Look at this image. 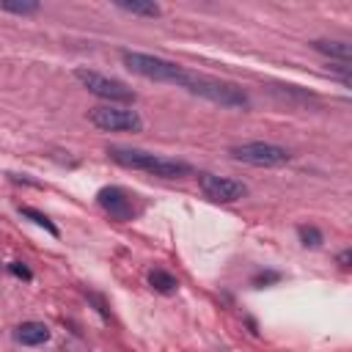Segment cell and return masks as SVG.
<instances>
[{
	"label": "cell",
	"mask_w": 352,
	"mask_h": 352,
	"mask_svg": "<svg viewBox=\"0 0 352 352\" xmlns=\"http://www.w3.org/2000/svg\"><path fill=\"white\" fill-rule=\"evenodd\" d=\"M113 162L132 168V170H146L154 173L160 179H184L192 176V165L184 160H170V157H160L151 151H140V148H110L107 151Z\"/></svg>",
	"instance_id": "1"
},
{
	"label": "cell",
	"mask_w": 352,
	"mask_h": 352,
	"mask_svg": "<svg viewBox=\"0 0 352 352\" xmlns=\"http://www.w3.org/2000/svg\"><path fill=\"white\" fill-rule=\"evenodd\" d=\"M121 63L132 74H140V77L154 80V82H170L179 88H187L190 74H192L190 69H184L173 60H165V58H157L148 52H132V50H121Z\"/></svg>",
	"instance_id": "2"
},
{
	"label": "cell",
	"mask_w": 352,
	"mask_h": 352,
	"mask_svg": "<svg viewBox=\"0 0 352 352\" xmlns=\"http://www.w3.org/2000/svg\"><path fill=\"white\" fill-rule=\"evenodd\" d=\"M184 91H190V94H195L201 99H209V102H214L220 107H248L250 104L248 94L239 85L217 80V77H206V74H198V72L190 74V82H187Z\"/></svg>",
	"instance_id": "3"
},
{
	"label": "cell",
	"mask_w": 352,
	"mask_h": 352,
	"mask_svg": "<svg viewBox=\"0 0 352 352\" xmlns=\"http://www.w3.org/2000/svg\"><path fill=\"white\" fill-rule=\"evenodd\" d=\"M74 77L88 94L107 99V104H132L135 102V91L116 77H107V74H99L91 69H74Z\"/></svg>",
	"instance_id": "4"
},
{
	"label": "cell",
	"mask_w": 352,
	"mask_h": 352,
	"mask_svg": "<svg viewBox=\"0 0 352 352\" xmlns=\"http://www.w3.org/2000/svg\"><path fill=\"white\" fill-rule=\"evenodd\" d=\"M88 121L102 132H140L143 118L132 107L121 104H96L88 110Z\"/></svg>",
	"instance_id": "5"
},
{
	"label": "cell",
	"mask_w": 352,
	"mask_h": 352,
	"mask_svg": "<svg viewBox=\"0 0 352 352\" xmlns=\"http://www.w3.org/2000/svg\"><path fill=\"white\" fill-rule=\"evenodd\" d=\"M231 157L245 162V165H256V168H280V165H286L292 160V154L283 146L264 143V140H250V143L234 146Z\"/></svg>",
	"instance_id": "6"
},
{
	"label": "cell",
	"mask_w": 352,
	"mask_h": 352,
	"mask_svg": "<svg viewBox=\"0 0 352 352\" xmlns=\"http://www.w3.org/2000/svg\"><path fill=\"white\" fill-rule=\"evenodd\" d=\"M198 187L214 204H234V201H242L248 195L245 182L228 179V176H214V173H198Z\"/></svg>",
	"instance_id": "7"
},
{
	"label": "cell",
	"mask_w": 352,
	"mask_h": 352,
	"mask_svg": "<svg viewBox=\"0 0 352 352\" xmlns=\"http://www.w3.org/2000/svg\"><path fill=\"white\" fill-rule=\"evenodd\" d=\"M96 201L116 220H132L135 217V204H132V198L121 187H102L96 192Z\"/></svg>",
	"instance_id": "8"
},
{
	"label": "cell",
	"mask_w": 352,
	"mask_h": 352,
	"mask_svg": "<svg viewBox=\"0 0 352 352\" xmlns=\"http://www.w3.org/2000/svg\"><path fill=\"white\" fill-rule=\"evenodd\" d=\"M14 338L25 346H38L44 341H50V327L44 322H22L16 330H14Z\"/></svg>",
	"instance_id": "9"
},
{
	"label": "cell",
	"mask_w": 352,
	"mask_h": 352,
	"mask_svg": "<svg viewBox=\"0 0 352 352\" xmlns=\"http://www.w3.org/2000/svg\"><path fill=\"white\" fill-rule=\"evenodd\" d=\"M311 47H314L316 52H322V55H327V58H336V60H341V63H349V58H352V47H349L346 41H330V38H314V41H311Z\"/></svg>",
	"instance_id": "10"
},
{
	"label": "cell",
	"mask_w": 352,
	"mask_h": 352,
	"mask_svg": "<svg viewBox=\"0 0 352 352\" xmlns=\"http://www.w3.org/2000/svg\"><path fill=\"white\" fill-rule=\"evenodd\" d=\"M113 6L118 11H126V14H135V16H148V19L162 14V8L157 3H151V0H116Z\"/></svg>",
	"instance_id": "11"
},
{
	"label": "cell",
	"mask_w": 352,
	"mask_h": 352,
	"mask_svg": "<svg viewBox=\"0 0 352 352\" xmlns=\"http://www.w3.org/2000/svg\"><path fill=\"white\" fill-rule=\"evenodd\" d=\"M148 286H151L154 292H160V294H173V292L179 289V280H176L170 272L154 267V270H148Z\"/></svg>",
	"instance_id": "12"
},
{
	"label": "cell",
	"mask_w": 352,
	"mask_h": 352,
	"mask_svg": "<svg viewBox=\"0 0 352 352\" xmlns=\"http://www.w3.org/2000/svg\"><path fill=\"white\" fill-rule=\"evenodd\" d=\"M19 214L22 217H30L36 226H41L47 234H52V236H60V231H58V226L44 214V212H38V209H33V206H19Z\"/></svg>",
	"instance_id": "13"
},
{
	"label": "cell",
	"mask_w": 352,
	"mask_h": 352,
	"mask_svg": "<svg viewBox=\"0 0 352 352\" xmlns=\"http://www.w3.org/2000/svg\"><path fill=\"white\" fill-rule=\"evenodd\" d=\"M0 11H8V14H19V16H28V14H38L41 6L33 3V0H22V3H11V0H0Z\"/></svg>",
	"instance_id": "14"
},
{
	"label": "cell",
	"mask_w": 352,
	"mask_h": 352,
	"mask_svg": "<svg viewBox=\"0 0 352 352\" xmlns=\"http://www.w3.org/2000/svg\"><path fill=\"white\" fill-rule=\"evenodd\" d=\"M297 236H300L302 248H319L322 245V231L314 228V226H300L297 228Z\"/></svg>",
	"instance_id": "15"
},
{
	"label": "cell",
	"mask_w": 352,
	"mask_h": 352,
	"mask_svg": "<svg viewBox=\"0 0 352 352\" xmlns=\"http://www.w3.org/2000/svg\"><path fill=\"white\" fill-rule=\"evenodd\" d=\"M280 278H283L280 272H275V270H264V272H256V275H253V286H256V289H261V286L278 283Z\"/></svg>",
	"instance_id": "16"
},
{
	"label": "cell",
	"mask_w": 352,
	"mask_h": 352,
	"mask_svg": "<svg viewBox=\"0 0 352 352\" xmlns=\"http://www.w3.org/2000/svg\"><path fill=\"white\" fill-rule=\"evenodd\" d=\"M8 270H11L16 278H22V280H33V272H30L22 261H11V264H8Z\"/></svg>",
	"instance_id": "17"
},
{
	"label": "cell",
	"mask_w": 352,
	"mask_h": 352,
	"mask_svg": "<svg viewBox=\"0 0 352 352\" xmlns=\"http://www.w3.org/2000/svg\"><path fill=\"white\" fill-rule=\"evenodd\" d=\"M349 261H352V250H341L338 253V267L341 270H349Z\"/></svg>",
	"instance_id": "18"
}]
</instances>
